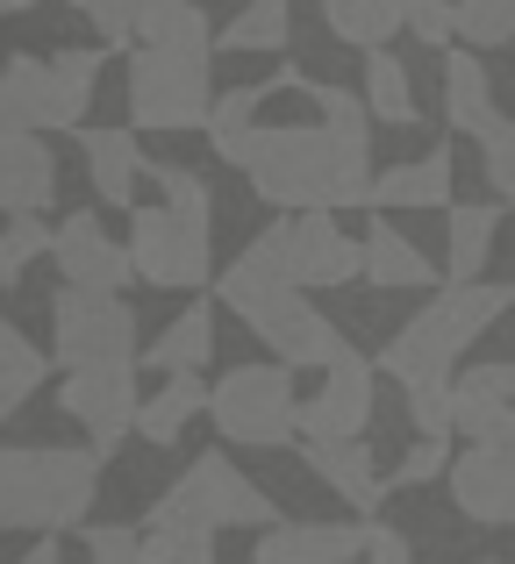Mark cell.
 <instances>
[{
	"mask_svg": "<svg viewBox=\"0 0 515 564\" xmlns=\"http://www.w3.org/2000/svg\"><path fill=\"white\" fill-rule=\"evenodd\" d=\"M51 358L65 365H122L137 358V315L122 293H94V286H65L51 301Z\"/></svg>",
	"mask_w": 515,
	"mask_h": 564,
	"instance_id": "9",
	"label": "cell"
},
{
	"mask_svg": "<svg viewBox=\"0 0 515 564\" xmlns=\"http://www.w3.org/2000/svg\"><path fill=\"white\" fill-rule=\"evenodd\" d=\"M451 172L459 158L451 151H430V158H401V165L373 172V207H451Z\"/></svg>",
	"mask_w": 515,
	"mask_h": 564,
	"instance_id": "21",
	"label": "cell"
},
{
	"mask_svg": "<svg viewBox=\"0 0 515 564\" xmlns=\"http://www.w3.org/2000/svg\"><path fill=\"white\" fill-rule=\"evenodd\" d=\"M208 422L244 451H279L301 436V393H293V365H237L208 386Z\"/></svg>",
	"mask_w": 515,
	"mask_h": 564,
	"instance_id": "7",
	"label": "cell"
},
{
	"mask_svg": "<svg viewBox=\"0 0 515 564\" xmlns=\"http://www.w3.org/2000/svg\"><path fill=\"white\" fill-rule=\"evenodd\" d=\"M444 115L459 137H487L494 122H502V108H494V79H487V57L465 43V51H444Z\"/></svg>",
	"mask_w": 515,
	"mask_h": 564,
	"instance_id": "20",
	"label": "cell"
},
{
	"mask_svg": "<svg viewBox=\"0 0 515 564\" xmlns=\"http://www.w3.org/2000/svg\"><path fill=\"white\" fill-rule=\"evenodd\" d=\"M451 22H459V43L502 51V43H515V0H459Z\"/></svg>",
	"mask_w": 515,
	"mask_h": 564,
	"instance_id": "32",
	"label": "cell"
},
{
	"mask_svg": "<svg viewBox=\"0 0 515 564\" xmlns=\"http://www.w3.org/2000/svg\"><path fill=\"white\" fill-rule=\"evenodd\" d=\"M57 200V158L29 129H0V215H43Z\"/></svg>",
	"mask_w": 515,
	"mask_h": 564,
	"instance_id": "17",
	"label": "cell"
},
{
	"mask_svg": "<svg viewBox=\"0 0 515 564\" xmlns=\"http://www.w3.org/2000/svg\"><path fill=\"white\" fill-rule=\"evenodd\" d=\"M308 471L330 486L344 508H358L373 522V508H387V471L373 465V443L365 436H308Z\"/></svg>",
	"mask_w": 515,
	"mask_h": 564,
	"instance_id": "16",
	"label": "cell"
},
{
	"mask_svg": "<svg viewBox=\"0 0 515 564\" xmlns=\"http://www.w3.org/2000/svg\"><path fill=\"white\" fill-rule=\"evenodd\" d=\"M72 8L100 29V43H129V0H72Z\"/></svg>",
	"mask_w": 515,
	"mask_h": 564,
	"instance_id": "42",
	"label": "cell"
},
{
	"mask_svg": "<svg viewBox=\"0 0 515 564\" xmlns=\"http://www.w3.org/2000/svg\"><path fill=\"white\" fill-rule=\"evenodd\" d=\"M143 522H186V529H272L279 508L258 494L251 479H244L237 465H229L223 451L194 457V465L180 471V479L165 486V494L151 500V514Z\"/></svg>",
	"mask_w": 515,
	"mask_h": 564,
	"instance_id": "8",
	"label": "cell"
},
{
	"mask_svg": "<svg viewBox=\"0 0 515 564\" xmlns=\"http://www.w3.org/2000/svg\"><path fill=\"white\" fill-rule=\"evenodd\" d=\"M79 551L86 564H143V536L122 522H79Z\"/></svg>",
	"mask_w": 515,
	"mask_h": 564,
	"instance_id": "35",
	"label": "cell"
},
{
	"mask_svg": "<svg viewBox=\"0 0 515 564\" xmlns=\"http://www.w3.org/2000/svg\"><path fill=\"white\" fill-rule=\"evenodd\" d=\"M365 564H416V551H408V536L401 529H387V522H365Z\"/></svg>",
	"mask_w": 515,
	"mask_h": 564,
	"instance_id": "41",
	"label": "cell"
},
{
	"mask_svg": "<svg viewBox=\"0 0 515 564\" xmlns=\"http://www.w3.org/2000/svg\"><path fill=\"white\" fill-rule=\"evenodd\" d=\"M29 8H36V0H0V14H29Z\"/></svg>",
	"mask_w": 515,
	"mask_h": 564,
	"instance_id": "44",
	"label": "cell"
},
{
	"mask_svg": "<svg viewBox=\"0 0 515 564\" xmlns=\"http://www.w3.org/2000/svg\"><path fill=\"white\" fill-rule=\"evenodd\" d=\"M208 358H215V307L208 301L180 307V315L165 322V336L143 350V365H151V372H201Z\"/></svg>",
	"mask_w": 515,
	"mask_h": 564,
	"instance_id": "24",
	"label": "cell"
},
{
	"mask_svg": "<svg viewBox=\"0 0 515 564\" xmlns=\"http://www.w3.org/2000/svg\"><path fill=\"white\" fill-rule=\"evenodd\" d=\"M108 51H57V57H8L0 65V129H29V137H51V129H79L94 108V86Z\"/></svg>",
	"mask_w": 515,
	"mask_h": 564,
	"instance_id": "5",
	"label": "cell"
},
{
	"mask_svg": "<svg viewBox=\"0 0 515 564\" xmlns=\"http://www.w3.org/2000/svg\"><path fill=\"white\" fill-rule=\"evenodd\" d=\"M287 236V258H293V286H351L365 279V250L358 236L336 229V207H308V215L279 221Z\"/></svg>",
	"mask_w": 515,
	"mask_h": 564,
	"instance_id": "12",
	"label": "cell"
},
{
	"mask_svg": "<svg viewBox=\"0 0 515 564\" xmlns=\"http://www.w3.org/2000/svg\"><path fill=\"white\" fill-rule=\"evenodd\" d=\"M358 250H365V279H373V286H430L437 279L430 258H422L394 221H373V229L358 236Z\"/></svg>",
	"mask_w": 515,
	"mask_h": 564,
	"instance_id": "26",
	"label": "cell"
},
{
	"mask_svg": "<svg viewBox=\"0 0 515 564\" xmlns=\"http://www.w3.org/2000/svg\"><path fill=\"white\" fill-rule=\"evenodd\" d=\"M508 307H515V279H451V286L437 293L422 315H408L401 336L379 350V372L401 379V386L451 379V372H459V358L508 315Z\"/></svg>",
	"mask_w": 515,
	"mask_h": 564,
	"instance_id": "4",
	"label": "cell"
},
{
	"mask_svg": "<svg viewBox=\"0 0 515 564\" xmlns=\"http://www.w3.org/2000/svg\"><path fill=\"white\" fill-rule=\"evenodd\" d=\"M129 36L137 43H165V51H194L208 57V14L194 0H129Z\"/></svg>",
	"mask_w": 515,
	"mask_h": 564,
	"instance_id": "23",
	"label": "cell"
},
{
	"mask_svg": "<svg viewBox=\"0 0 515 564\" xmlns=\"http://www.w3.org/2000/svg\"><path fill=\"white\" fill-rule=\"evenodd\" d=\"M100 451H65V443H0V529L29 536H65L100 500Z\"/></svg>",
	"mask_w": 515,
	"mask_h": 564,
	"instance_id": "3",
	"label": "cell"
},
{
	"mask_svg": "<svg viewBox=\"0 0 515 564\" xmlns=\"http://www.w3.org/2000/svg\"><path fill=\"white\" fill-rule=\"evenodd\" d=\"M86 158V180L108 207H137V180H143V151H137V129H72Z\"/></svg>",
	"mask_w": 515,
	"mask_h": 564,
	"instance_id": "19",
	"label": "cell"
},
{
	"mask_svg": "<svg viewBox=\"0 0 515 564\" xmlns=\"http://www.w3.org/2000/svg\"><path fill=\"white\" fill-rule=\"evenodd\" d=\"M408 422H416V436H451V379L408 386Z\"/></svg>",
	"mask_w": 515,
	"mask_h": 564,
	"instance_id": "38",
	"label": "cell"
},
{
	"mask_svg": "<svg viewBox=\"0 0 515 564\" xmlns=\"http://www.w3.org/2000/svg\"><path fill=\"white\" fill-rule=\"evenodd\" d=\"M322 22H330V36L351 43V51H387V43L401 36L394 0H322Z\"/></svg>",
	"mask_w": 515,
	"mask_h": 564,
	"instance_id": "27",
	"label": "cell"
},
{
	"mask_svg": "<svg viewBox=\"0 0 515 564\" xmlns=\"http://www.w3.org/2000/svg\"><path fill=\"white\" fill-rule=\"evenodd\" d=\"M36 258H51V229H43L36 215H14L8 229H0V286H22Z\"/></svg>",
	"mask_w": 515,
	"mask_h": 564,
	"instance_id": "33",
	"label": "cell"
},
{
	"mask_svg": "<svg viewBox=\"0 0 515 564\" xmlns=\"http://www.w3.org/2000/svg\"><path fill=\"white\" fill-rule=\"evenodd\" d=\"M494 229H502V207H487V200H451V258H444V279H487Z\"/></svg>",
	"mask_w": 515,
	"mask_h": 564,
	"instance_id": "25",
	"label": "cell"
},
{
	"mask_svg": "<svg viewBox=\"0 0 515 564\" xmlns=\"http://www.w3.org/2000/svg\"><path fill=\"white\" fill-rule=\"evenodd\" d=\"M244 322L258 329V344L272 350L279 365H293V372H322V365L344 358V329H336L330 315H315V301H308V286H279V293H258L251 307H237Z\"/></svg>",
	"mask_w": 515,
	"mask_h": 564,
	"instance_id": "10",
	"label": "cell"
},
{
	"mask_svg": "<svg viewBox=\"0 0 515 564\" xmlns=\"http://www.w3.org/2000/svg\"><path fill=\"white\" fill-rule=\"evenodd\" d=\"M451 8L459 0H394V14H401V29L416 43H430V51H444L451 36H459V22H451Z\"/></svg>",
	"mask_w": 515,
	"mask_h": 564,
	"instance_id": "36",
	"label": "cell"
},
{
	"mask_svg": "<svg viewBox=\"0 0 515 564\" xmlns=\"http://www.w3.org/2000/svg\"><path fill=\"white\" fill-rule=\"evenodd\" d=\"M208 108H215L208 57L165 51V43H137L129 51V129L186 137V129H208Z\"/></svg>",
	"mask_w": 515,
	"mask_h": 564,
	"instance_id": "6",
	"label": "cell"
},
{
	"mask_svg": "<svg viewBox=\"0 0 515 564\" xmlns=\"http://www.w3.org/2000/svg\"><path fill=\"white\" fill-rule=\"evenodd\" d=\"M143 180L158 186V200L129 215V264H137L143 286H201L215 250L208 180L186 165H151V158H143Z\"/></svg>",
	"mask_w": 515,
	"mask_h": 564,
	"instance_id": "2",
	"label": "cell"
},
{
	"mask_svg": "<svg viewBox=\"0 0 515 564\" xmlns=\"http://www.w3.org/2000/svg\"><path fill=\"white\" fill-rule=\"evenodd\" d=\"M465 443H487V451H515V400H494V408H473L459 422Z\"/></svg>",
	"mask_w": 515,
	"mask_h": 564,
	"instance_id": "39",
	"label": "cell"
},
{
	"mask_svg": "<svg viewBox=\"0 0 515 564\" xmlns=\"http://www.w3.org/2000/svg\"><path fill=\"white\" fill-rule=\"evenodd\" d=\"M373 422V358L344 350L336 365H322V386L301 393V436H365Z\"/></svg>",
	"mask_w": 515,
	"mask_h": 564,
	"instance_id": "14",
	"label": "cell"
},
{
	"mask_svg": "<svg viewBox=\"0 0 515 564\" xmlns=\"http://www.w3.org/2000/svg\"><path fill=\"white\" fill-rule=\"evenodd\" d=\"M480 564H502V557H480Z\"/></svg>",
	"mask_w": 515,
	"mask_h": 564,
	"instance_id": "45",
	"label": "cell"
},
{
	"mask_svg": "<svg viewBox=\"0 0 515 564\" xmlns=\"http://www.w3.org/2000/svg\"><path fill=\"white\" fill-rule=\"evenodd\" d=\"M43 379H51V358H43V350L29 344V336L14 329L8 315H0V422H8V414L22 408V400L36 393Z\"/></svg>",
	"mask_w": 515,
	"mask_h": 564,
	"instance_id": "29",
	"label": "cell"
},
{
	"mask_svg": "<svg viewBox=\"0 0 515 564\" xmlns=\"http://www.w3.org/2000/svg\"><path fill=\"white\" fill-rule=\"evenodd\" d=\"M51 258H57V279L65 286H94V293H122L129 279H137V264H129V243H115L108 229H100L94 215H65L51 229Z\"/></svg>",
	"mask_w": 515,
	"mask_h": 564,
	"instance_id": "13",
	"label": "cell"
},
{
	"mask_svg": "<svg viewBox=\"0 0 515 564\" xmlns=\"http://www.w3.org/2000/svg\"><path fill=\"white\" fill-rule=\"evenodd\" d=\"M223 165H237L258 186V200L308 215V207H373V143H344L322 122H293V129H265L251 122L244 137H229Z\"/></svg>",
	"mask_w": 515,
	"mask_h": 564,
	"instance_id": "1",
	"label": "cell"
},
{
	"mask_svg": "<svg viewBox=\"0 0 515 564\" xmlns=\"http://www.w3.org/2000/svg\"><path fill=\"white\" fill-rule=\"evenodd\" d=\"M137 400H143L137 393V358H122V365H72V372L57 379V408L86 429V443H94L100 457H108L122 436H137Z\"/></svg>",
	"mask_w": 515,
	"mask_h": 564,
	"instance_id": "11",
	"label": "cell"
},
{
	"mask_svg": "<svg viewBox=\"0 0 515 564\" xmlns=\"http://www.w3.org/2000/svg\"><path fill=\"white\" fill-rule=\"evenodd\" d=\"M444 471H451V436H422L416 451L387 471V494H401V486H430V479H444Z\"/></svg>",
	"mask_w": 515,
	"mask_h": 564,
	"instance_id": "37",
	"label": "cell"
},
{
	"mask_svg": "<svg viewBox=\"0 0 515 564\" xmlns=\"http://www.w3.org/2000/svg\"><path fill=\"white\" fill-rule=\"evenodd\" d=\"M201 408H208V386H201V372H165V386H158V393L137 400V436L158 443V451H172Z\"/></svg>",
	"mask_w": 515,
	"mask_h": 564,
	"instance_id": "22",
	"label": "cell"
},
{
	"mask_svg": "<svg viewBox=\"0 0 515 564\" xmlns=\"http://www.w3.org/2000/svg\"><path fill=\"white\" fill-rule=\"evenodd\" d=\"M14 564H65V551H57V536H36V551L14 557Z\"/></svg>",
	"mask_w": 515,
	"mask_h": 564,
	"instance_id": "43",
	"label": "cell"
},
{
	"mask_svg": "<svg viewBox=\"0 0 515 564\" xmlns=\"http://www.w3.org/2000/svg\"><path fill=\"white\" fill-rule=\"evenodd\" d=\"M293 36V0H244L223 22V51H287Z\"/></svg>",
	"mask_w": 515,
	"mask_h": 564,
	"instance_id": "30",
	"label": "cell"
},
{
	"mask_svg": "<svg viewBox=\"0 0 515 564\" xmlns=\"http://www.w3.org/2000/svg\"><path fill=\"white\" fill-rule=\"evenodd\" d=\"M365 108H373V122H387V129L416 122V86H408V65L394 51H365Z\"/></svg>",
	"mask_w": 515,
	"mask_h": 564,
	"instance_id": "28",
	"label": "cell"
},
{
	"mask_svg": "<svg viewBox=\"0 0 515 564\" xmlns=\"http://www.w3.org/2000/svg\"><path fill=\"white\" fill-rule=\"evenodd\" d=\"M143 564H215V529L143 522Z\"/></svg>",
	"mask_w": 515,
	"mask_h": 564,
	"instance_id": "31",
	"label": "cell"
},
{
	"mask_svg": "<svg viewBox=\"0 0 515 564\" xmlns=\"http://www.w3.org/2000/svg\"><path fill=\"white\" fill-rule=\"evenodd\" d=\"M365 551V529L351 522H272L251 543V564H351Z\"/></svg>",
	"mask_w": 515,
	"mask_h": 564,
	"instance_id": "18",
	"label": "cell"
},
{
	"mask_svg": "<svg viewBox=\"0 0 515 564\" xmlns=\"http://www.w3.org/2000/svg\"><path fill=\"white\" fill-rule=\"evenodd\" d=\"M451 508L480 529H515V451H473L451 457Z\"/></svg>",
	"mask_w": 515,
	"mask_h": 564,
	"instance_id": "15",
	"label": "cell"
},
{
	"mask_svg": "<svg viewBox=\"0 0 515 564\" xmlns=\"http://www.w3.org/2000/svg\"><path fill=\"white\" fill-rule=\"evenodd\" d=\"M480 158H487V180H494V193L515 207V122H494L487 137H480Z\"/></svg>",
	"mask_w": 515,
	"mask_h": 564,
	"instance_id": "40",
	"label": "cell"
},
{
	"mask_svg": "<svg viewBox=\"0 0 515 564\" xmlns=\"http://www.w3.org/2000/svg\"><path fill=\"white\" fill-rule=\"evenodd\" d=\"M272 94H279V86H237V94H215V108H208V143H215V151H223L229 137H244Z\"/></svg>",
	"mask_w": 515,
	"mask_h": 564,
	"instance_id": "34",
	"label": "cell"
}]
</instances>
